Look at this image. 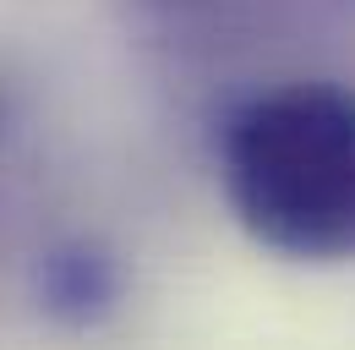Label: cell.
<instances>
[{
  "label": "cell",
  "instance_id": "cell-2",
  "mask_svg": "<svg viewBox=\"0 0 355 350\" xmlns=\"http://www.w3.org/2000/svg\"><path fill=\"white\" fill-rule=\"evenodd\" d=\"M121 285H126L121 258L88 235L55 241L33 262V301L60 328H98L121 306Z\"/></svg>",
  "mask_w": 355,
  "mask_h": 350
},
{
  "label": "cell",
  "instance_id": "cell-1",
  "mask_svg": "<svg viewBox=\"0 0 355 350\" xmlns=\"http://www.w3.org/2000/svg\"><path fill=\"white\" fill-rule=\"evenodd\" d=\"M235 224L290 262L355 258V88L284 83L246 99L219 137Z\"/></svg>",
  "mask_w": 355,
  "mask_h": 350
}]
</instances>
